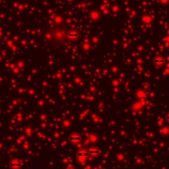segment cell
I'll return each mask as SVG.
<instances>
[{"label":"cell","mask_w":169,"mask_h":169,"mask_svg":"<svg viewBox=\"0 0 169 169\" xmlns=\"http://www.w3.org/2000/svg\"><path fill=\"white\" fill-rule=\"evenodd\" d=\"M81 138H80V136L78 135V134H73L70 136V140L72 141V142L74 143H76V142H78V141H80Z\"/></svg>","instance_id":"cell-1"},{"label":"cell","mask_w":169,"mask_h":169,"mask_svg":"<svg viewBox=\"0 0 169 169\" xmlns=\"http://www.w3.org/2000/svg\"><path fill=\"white\" fill-rule=\"evenodd\" d=\"M164 59H160V58H159V59H154V64H157V65H162V64H164Z\"/></svg>","instance_id":"cell-2"},{"label":"cell","mask_w":169,"mask_h":169,"mask_svg":"<svg viewBox=\"0 0 169 169\" xmlns=\"http://www.w3.org/2000/svg\"><path fill=\"white\" fill-rule=\"evenodd\" d=\"M88 155V154L85 151H80L78 153V156L80 157H87Z\"/></svg>","instance_id":"cell-3"},{"label":"cell","mask_w":169,"mask_h":169,"mask_svg":"<svg viewBox=\"0 0 169 169\" xmlns=\"http://www.w3.org/2000/svg\"><path fill=\"white\" fill-rule=\"evenodd\" d=\"M68 36L70 38V39H75V38H77L78 36V35L77 33H69Z\"/></svg>","instance_id":"cell-4"},{"label":"cell","mask_w":169,"mask_h":169,"mask_svg":"<svg viewBox=\"0 0 169 169\" xmlns=\"http://www.w3.org/2000/svg\"><path fill=\"white\" fill-rule=\"evenodd\" d=\"M98 153H99V151H98L97 149H91V150H90L89 154H92V155H97V154H98Z\"/></svg>","instance_id":"cell-5"},{"label":"cell","mask_w":169,"mask_h":169,"mask_svg":"<svg viewBox=\"0 0 169 169\" xmlns=\"http://www.w3.org/2000/svg\"><path fill=\"white\" fill-rule=\"evenodd\" d=\"M20 166H21V164H20V162H13L12 163V167H19Z\"/></svg>","instance_id":"cell-6"},{"label":"cell","mask_w":169,"mask_h":169,"mask_svg":"<svg viewBox=\"0 0 169 169\" xmlns=\"http://www.w3.org/2000/svg\"><path fill=\"white\" fill-rule=\"evenodd\" d=\"M167 121H169V115L167 116Z\"/></svg>","instance_id":"cell-7"}]
</instances>
